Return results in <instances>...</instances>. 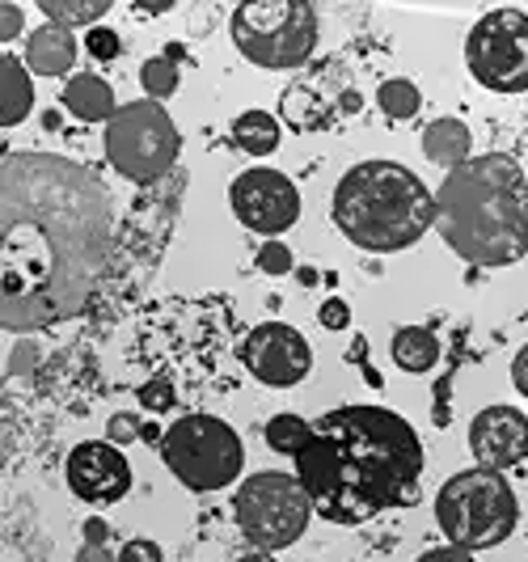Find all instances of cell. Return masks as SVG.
Returning a JSON list of instances; mask_svg holds the SVG:
<instances>
[{
    "label": "cell",
    "mask_w": 528,
    "mask_h": 562,
    "mask_svg": "<svg viewBox=\"0 0 528 562\" xmlns=\"http://www.w3.org/2000/svg\"><path fill=\"white\" fill-rule=\"evenodd\" d=\"M114 203L93 169L56 153H9L0 166V326L52 330L85 313L106 276Z\"/></svg>",
    "instance_id": "obj_1"
},
{
    "label": "cell",
    "mask_w": 528,
    "mask_h": 562,
    "mask_svg": "<svg viewBox=\"0 0 528 562\" xmlns=\"http://www.w3.org/2000/svg\"><path fill=\"white\" fill-rule=\"evenodd\" d=\"M296 479L322 520L356 529L390 507L418 504L423 445L385 406H338L313 423Z\"/></svg>",
    "instance_id": "obj_2"
},
{
    "label": "cell",
    "mask_w": 528,
    "mask_h": 562,
    "mask_svg": "<svg viewBox=\"0 0 528 562\" xmlns=\"http://www.w3.org/2000/svg\"><path fill=\"white\" fill-rule=\"evenodd\" d=\"M436 233L470 267H512L528 254V178L503 153L448 169L436 191Z\"/></svg>",
    "instance_id": "obj_3"
},
{
    "label": "cell",
    "mask_w": 528,
    "mask_h": 562,
    "mask_svg": "<svg viewBox=\"0 0 528 562\" xmlns=\"http://www.w3.org/2000/svg\"><path fill=\"white\" fill-rule=\"evenodd\" d=\"M334 228L368 254H397L436 228V195L415 169L397 161H360L351 166L330 199Z\"/></svg>",
    "instance_id": "obj_4"
},
{
    "label": "cell",
    "mask_w": 528,
    "mask_h": 562,
    "mask_svg": "<svg viewBox=\"0 0 528 562\" xmlns=\"http://www.w3.org/2000/svg\"><path fill=\"white\" fill-rule=\"evenodd\" d=\"M520 504L516 491L495 470H461L436 495V525L445 529L448 546L461 550H491L516 533Z\"/></svg>",
    "instance_id": "obj_5"
},
{
    "label": "cell",
    "mask_w": 528,
    "mask_h": 562,
    "mask_svg": "<svg viewBox=\"0 0 528 562\" xmlns=\"http://www.w3.org/2000/svg\"><path fill=\"white\" fill-rule=\"evenodd\" d=\"M233 43L258 68H301L317 47V9L305 0H250L233 9Z\"/></svg>",
    "instance_id": "obj_6"
},
{
    "label": "cell",
    "mask_w": 528,
    "mask_h": 562,
    "mask_svg": "<svg viewBox=\"0 0 528 562\" xmlns=\"http://www.w3.org/2000/svg\"><path fill=\"white\" fill-rule=\"evenodd\" d=\"M161 461L187 491H224L246 465L241 436L216 415H182L161 436Z\"/></svg>",
    "instance_id": "obj_7"
},
{
    "label": "cell",
    "mask_w": 528,
    "mask_h": 562,
    "mask_svg": "<svg viewBox=\"0 0 528 562\" xmlns=\"http://www.w3.org/2000/svg\"><path fill=\"white\" fill-rule=\"evenodd\" d=\"M102 144H106V161L127 182H139V187L166 178L169 169H173V161H178V153H182V136H178L173 119L153 98L119 106L114 119L106 123Z\"/></svg>",
    "instance_id": "obj_8"
},
{
    "label": "cell",
    "mask_w": 528,
    "mask_h": 562,
    "mask_svg": "<svg viewBox=\"0 0 528 562\" xmlns=\"http://www.w3.org/2000/svg\"><path fill=\"white\" fill-rule=\"evenodd\" d=\"M233 516H237V529L246 533V541L276 554V550H288L292 541H301V533L308 529V516H313V504H308L296 474L262 470L237 486Z\"/></svg>",
    "instance_id": "obj_9"
},
{
    "label": "cell",
    "mask_w": 528,
    "mask_h": 562,
    "mask_svg": "<svg viewBox=\"0 0 528 562\" xmlns=\"http://www.w3.org/2000/svg\"><path fill=\"white\" fill-rule=\"evenodd\" d=\"M465 64L473 81L491 93H525L528 89V13L491 9L473 22L465 38Z\"/></svg>",
    "instance_id": "obj_10"
},
{
    "label": "cell",
    "mask_w": 528,
    "mask_h": 562,
    "mask_svg": "<svg viewBox=\"0 0 528 562\" xmlns=\"http://www.w3.org/2000/svg\"><path fill=\"white\" fill-rule=\"evenodd\" d=\"M228 203H233V216L241 225L250 228V233L271 237V241L301 221V191L292 187L288 173L267 166H254L246 173H237L233 187H228Z\"/></svg>",
    "instance_id": "obj_11"
},
{
    "label": "cell",
    "mask_w": 528,
    "mask_h": 562,
    "mask_svg": "<svg viewBox=\"0 0 528 562\" xmlns=\"http://www.w3.org/2000/svg\"><path fill=\"white\" fill-rule=\"evenodd\" d=\"M237 360L246 364L250 376H258L262 385L271 390H292L301 385L313 368V347L296 326H283V322H262L254 326L250 335L241 338L237 347Z\"/></svg>",
    "instance_id": "obj_12"
},
{
    "label": "cell",
    "mask_w": 528,
    "mask_h": 562,
    "mask_svg": "<svg viewBox=\"0 0 528 562\" xmlns=\"http://www.w3.org/2000/svg\"><path fill=\"white\" fill-rule=\"evenodd\" d=\"M68 486L85 504H119L132 491V465L111 440H85L68 452Z\"/></svg>",
    "instance_id": "obj_13"
},
{
    "label": "cell",
    "mask_w": 528,
    "mask_h": 562,
    "mask_svg": "<svg viewBox=\"0 0 528 562\" xmlns=\"http://www.w3.org/2000/svg\"><path fill=\"white\" fill-rule=\"evenodd\" d=\"M470 452L482 470H512L528 457V419L516 406H486L470 423Z\"/></svg>",
    "instance_id": "obj_14"
},
{
    "label": "cell",
    "mask_w": 528,
    "mask_h": 562,
    "mask_svg": "<svg viewBox=\"0 0 528 562\" xmlns=\"http://www.w3.org/2000/svg\"><path fill=\"white\" fill-rule=\"evenodd\" d=\"M34 77H64L77 64V38L64 26H38L26 38V56H22Z\"/></svg>",
    "instance_id": "obj_15"
},
{
    "label": "cell",
    "mask_w": 528,
    "mask_h": 562,
    "mask_svg": "<svg viewBox=\"0 0 528 562\" xmlns=\"http://www.w3.org/2000/svg\"><path fill=\"white\" fill-rule=\"evenodd\" d=\"M59 102L68 106V114H77L85 123H111L114 119V89L98 72H77V77H68L64 85V93H59Z\"/></svg>",
    "instance_id": "obj_16"
},
{
    "label": "cell",
    "mask_w": 528,
    "mask_h": 562,
    "mask_svg": "<svg viewBox=\"0 0 528 562\" xmlns=\"http://www.w3.org/2000/svg\"><path fill=\"white\" fill-rule=\"evenodd\" d=\"M470 153H473V136L461 119H436V123H427V132H423V157L431 166L457 169L470 161Z\"/></svg>",
    "instance_id": "obj_17"
},
{
    "label": "cell",
    "mask_w": 528,
    "mask_h": 562,
    "mask_svg": "<svg viewBox=\"0 0 528 562\" xmlns=\"http://www.w3.org/2000/svg\"><path fill=\"white\" fill-rule=\"evenodd\" d=\"M30 111H34L30 68L18 56H0V123L18 127Z\"/></svg>",
    "instance_id": "obj_18"
},
{
    "label": "cell",
    "mask_w": 528,
    "mask_h": 562,
    "mask_svg": "<svg viewBox=\"0 0 528 562\" xmlns=\"http://www.w3.org/2000/svg\"><path fill=\"white\" fill-rule=\"evenodd\" d=\"M393 364L402 368V372H427V368H436L440 360V338L431 335L427 326H402L397 335H393Z\"/></svg>",
    "instance_id": "obj_19"
},
{
    "label": "cell",
    "mask_w": 528,
    "mask_h": 562,
    "mask_svg": "<svg viewBox=\"0 0 528 562\" xmlns=\"http://www.w3.org/2000/svg\"><path fill=\"white\" fill-rule=\"evenodd\" d=\"M233 144L250 157H271L279 148V119L271 111H246L233 119Z\"/></svg>",
    "instance_id": "obj_20"
},
{
    "label": "cell",
    "mask_w": 528,
    "mask_h": 562,
    "mask_svg": "<svg viewBox=\"0 0 528 562\" xmlns=\"http://www.w3.org/2000/svg\"><path fill=\"white\" fill-rule=\"evenodd\" d=\"M38 9L52 18V26L72 30V26H89V22L106 18V13H111V0H38Z\"/></svg>",
    "instance_id": "obj_21"
},
{
    "label": "cell",
    "mask_w": 528,
    "mask_h": 562,
    "mask_svg": "<svg viewBox=\"0 0 528 562\" xmlns=\"http://www.w3.org/2000/svg\"><path fill=\"white\" fill-rule=\"evenodd\" d=\"M178 47H169L166 56H153L144 59V68H139V85L148 89V98L153 102H161V98H173L178 93Z\"/></svg>",
    "instance_id": "obj_22"
},
{
    "label": "cell",
    "mask_w": 528,
    "mask_h": 562,
    "mask_svg": "<svg viewBox=\"0 0 528 562\" xmlns=\"http://www.w3.org/2000/svg\"><path fill=\"white\" fill-rule=\"evenodd\" d=\"M377 106L381 114H390V119H415L418 106H423V93H418L415 81H406V77H393L377 89Z\"/></svg>",
    "instance_id": "obj_23"
},
{
    "label": "cell",
    "mask_w": 528,
    "mask_h": 562,
    "mask_svg": "<svg viewBox=\"0 0 528 562\" xmlns=\"http://www.w3.org/2000/svg\"><path fill=\"white\" fill-rule=\"evenodd\" d=\"M308 431H313V423H305L301 415H276V419L267 423V445L271 452H283V457H296V452L305 449Z\"/></svg>",
    "instance_id": "obj_24"
},
{
    "label": "cell",
    "mask_w": 528,
    "mask_h": 562,
    "mask_svg": "<svg viewBox=\"0 0 528 562\" xmlns=\"http://www.w3.org/2000/svg\"><path fill=\"white\" fill-rule=\"evenodd\" d=\"M85 47H89V56L93 59H119L123 52V43H119V34L111 26H93L85 34Z\"/></svg>",
    "instance_id": "obj_25"
},
{
    "label": "cell",
    "mask_w": 528,
    "mask_h": 562,
    "mask_svg": "<svg viewBox=\"0 0 528 562\" xmlns=\"http://www.w3.org/2000/svg\"><path fill=\"white\" fill-rule=\"evenodd\" d=\"M258 271H267V276H288V271H292V250H288L283 241H267V246L258 250Z\"/></svg>",
    "instance_id": "obj_26"
},
{
    "label": "cell",
    "mask_w": 528,
    "mask_h": 562,
    "mask_svg": "<svg viewBox=\"0 0 528 562\" xmlns=\"http://www.w3.org/2000/svg\"><path fill=\"white\" fill-rule=\"evenodd\" d=\"M139 436H144V423H139L136 415H114V419L106 423V440H111V445H132Z\"/></svg>",
    "instance_id": "obj_27"
},
{
    "label": "cell",
    "mask_w": 528,
    "mask_h": 562,
    "mask_svg": "<svg viewBox=\"0 0 528 562\" xmlns=\"http://www.w3.org/2000/svg\"><path fill=\"white\" fill-rule=\"evenodd\" d=\"M119 562H166V554H161V546H157V541L132 537V541L119 550Z\"/></svg>",
    "instance_id": "obj_28"
},
{
    "label": "cell",
    "mask_w": 528,
    "mask_h": 562,
    "mask_svg": "<svg viewBox=\"0 0 528 562\" xmlns=\"http://www.w3.org/2000/svg\"><path fill=\"white\" fill-rule=\"evenodd\" d=\"M317 322H322L326 330H347V326H351V310H347V301H338V296L322 301V310H317Z\"/></svg>",
    "instance_id": "obj_29"
},
{
    "label": "cell",
    "mask_w": 528,
    "mask_h": 562,
    "mask_svg": "<svg viewBox=\"0 0 528 562\" xmlns=\"http://www.w3.org/2000/svg\"><path fill=\"white\" fill-rule=\"evenodd\" d=\"M139 402H144L148 411H169V406H173V390H169V381H148V385L139 390Z\"/></svg>",
    "instance_id": "obj_30"
},
{
    "label": "cell",
    "mask_w": 528,
    "mask_h": 562,
    "mask_svg": "<svg viewBox=\"0 0 528 562\" xmlns=\"http://www.w3.org/2000/svg\"><path fill=\"white\" fill-rule=\"evenodd\" d=\"M22 34V9L18 4H0V43H9V38H18Z\"/></svg>",
    "instance_id": "obj_31"
},
{
    "label": "cell",
    "mask_w": 528,
    "mask_h": 562,
    "mask_svg": "<svg viewBox=\"0 0 528 562\" xmlns=\"http://www.w3.org/2000/svg\"><path fill=\"white\" fill-rule=\"evenodd\" d=\"M81 533H85V546H106L111 541V525L102 516H89L81 525Z\"/></svg>",
    "instance_id": "obj_32"
},
{
    "label": "cell",
    "mask_w": 528,
    "mask_h": 562,
    "mask_svg": "<svg viewBox=\"0 0 528 562\" xmlns=\"http://www.w3.org/2000/svg\"><path fill=\"white\" fill-rule=\"evenodd\" d=\"M418 562H473V554L461 550V546H436V550H427Z\"/></svg>",
    "instance_id": "obj_33"
},
{
    "label": "cell",
    "mask_w": 528,
    "mask_h": 562,
    "mask_svg": "<svg viewBox=\"0 0 528 562\" xmlns=\"http://www.w3.org/2000/svg\"><path fill=\"white\" fill-rule=\"evenodd\" d=\"M512 385H516V394L528 397V342L516 351V360H512Z\"/></svg>",
    "instance_id": "obj_34"
},
{
    "label": "cell",
    "mask_w": 528,
    "mask_h": 562,
    "mask_svg": "<svg viewBox=\"0 0 528 562\" xmlns=\"http://www.w3.org/2000/svg\"><path fill=\"white\" fill-rule=\"evenodd\" d=\"M77 562H119L106 550V546H81V554H77Z\"/></svg>",
    "instance_id": "obj_35"
},
{
    "label": "cell",
    "mask_w": 528,
    "mask_h": 562,
    "mask_svg": "<svg viewBox=\"0 0 528 562\" xmlns=\"http://www.w3.org/2000/svg\"><path fill=\"white\" fill-rule=\"evenodd\" d=\"M237 562H276V559H271L267 550H254V554H241V559H237Z\"/></svg>",
    "instance_id": "obj_36"
}]
</instances>
